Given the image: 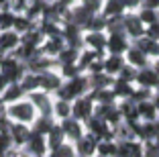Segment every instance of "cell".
<instances>
[{"instance_id":"4dcf8cb0","label":"cell","mask_w":159,"mask_h":157,"mask_svg":"<svg viewBox=\"0 0 159 157\" xmlns=\"http://www.w3.org/2000/svg\"><path fill=\"white\" fill-rule=\"evenodd\" d=\"M45 137H47V147H49V151H51V149H55L57 145H61L63 141H67V139H66V133H63V129H61V125H59V120H57L55 125L49 129V133H47Z\"/></svg>"},{"instance_id":"e575fe53","label":"cell","mask_w":159,"mask_h":157,"mask_svg":"<svg viewBox=\"0 0 159 157\" xmlns=\"http://www.w3.org/2000/svg\"><path fill=\"white\" fill-rule=\"evenodd\" d=\"M53 116L57 120L66 118V116H71V102L63 100V98H53Z\"/></svg>"},{"instance_id":"f907efd6","label":"cell","mask_w":159,"mask_h":157,"mask_svg":"<svg viewBox=\"0 0 159 157\" xmlns=\"http://www.w3.org/2000/svg\"><path fill=\"white\" fill-rule=\"evenodd\" d=\"M145 35H149V37H153V39H159V21L147 25L145 27Z\"/></svg>"},{"instance_id":"f5cc1de1","label":"cell","mask_w":159,"mask_h":157,"mask_svg":"<svg viewBox=\"0 0 159 157\" xmlns=\"http://www.w3.org/2000/svg\"><path fill=\"white\" fill-rule=\"evenodd\" d=\"M141 6H147V8L159 10V0H141Z\"/></svg>"},{"instance_id":"681fc988","label":"cell","mask_w":159,"mask_h":157,"mask_svg":"<svg viewBox=\"0 0 159 157\" xmlns=\"http://www.w3.org/2000/svg\"><path fill=\"white\" fill-rule=\"evenodd\" d=\"M29 6V0H10V8L14 12H25Z\"/></svg>"},{"instance_id":"ffe728a7","label":"cell","mask_w":159,"mask_h":157,"mask_svg":"<svg viewBox=\"0 0 159 157\" xmlns=\"http://www.w3.org/2000/svg\"><path fill=\"white\" fill-rule=\"evenodd\" d=\"M74 145H75V153H78V155L96 157V145H98V139L94 137V135H90L88 131H86V135L82 139H78Z\"/></svg>"},{"instance_id":"be15d7a7","label":"cell","mask_w":159,"mask_h":157,"mask_svg":"<svg viewBox=\"0 0 159 157\" xmlns=\"http://www.w3.org/2000/svg\"><path fill=\"white\" fill-rule=\"evenodd\" d=\"M14 153H16V151H14ZM14 153H10V155H6V157H14Z\"/></svg>"},{"instance_id":"484cf974","label":"cell","mask_w":159,"mask_h":157,"mask_svg":"<svg viewBox=\"0 0 159 157\" xmlns=\"http://www.w3.org/2000/svg\"><path fill=\"white\" fill-rule=\"evenodd\" d=\"M19 43H20V35L14 31V29H8V31L0 33V51L8 53V51H12Z\"/></svg>"},{"instance_id":"ac0fdd59","label":"cell","mask_w":159,"mask_h":157,"mask_svg":"<svg viewBox=\"0 0 159 157\" xmlns=\"http://www.w3.org/2000/svg\"><path fill=\"white\" fill-rule=\"evenodd\" d=\"M106 31H84V45L94 51L106 53Z\"/></svg>"},{"instance_id":"6da1fadb","label":"cell","mask_w":159,"mask_h":157,"mask_svg":"<svg viewBox=\"0 0 159 157\" xmlns=\"http://www.w3.org/2000/svg\"><path fill=\"white\" fill-rule=\"evenodd\" d=\"M90 92V78L88 74H78L74 78L63 80L59 90L55 92V98H63V100H75L78 96H84Z\"/></svg>"},{"instance_id":"836d02e7","label":"cell","mask_w":159,"mask_h":157,"mask_svg":"<svg viewBox=\"0 0 159 157\" xmlns=\"http://www.w3.org/2000/svg\"><path fill=\"white\" fill-rule=\"evenodd\" d=\"M100 12L104 14V16H118V14H125L126 8L125 4H122L120 0H104V4H102V10Z\"/></svg>"},{"instance_id":"cb8c5ba5","label":"cell","mask_w":159,"mask_h":157,"mask_svg":"<svg viewBox=\"0 0 159 157\" xmlns=\"http://www.w3.org/2000/svg\"><path fill=\"white\" fill-rule=\"evenodd\" d=\"M125 63H126V59L122 53H106L104 55V72L110 76H116Z\"/></svg>"},{"instance_id":"5b68a950","label":"cell","mask_w":159,"mask_h":157,"mask_svg":"<svg viewBox=\"0 0 159 157\" xmlns=\"http://www.w3.org/2000/svg\"><path fill=\"white\" fill-rule=\"evenodd\" d=\"M94 106H96V102L90 96V92L84 94V96H78L75 100H71V116L80 118L82 122H86L94 114Z\"/></svg>"},{"instance_id":"f546056e","label":"cell","mask_w":159,"mask_h":157,"mask_svg":"<svg viewBox=\"0 0 159 157\" xmlns=\"http://www.w3.org/2000/svg\"><path fill=\"white\" fill-rule=\"evenodd\" d=\"M90 78V90H100V88H108L112 86L114 76L106 74V72H96V74H88Z\"/></svg>"},{"instance_id":"d590c367","label":"cell","mask_w":159,"mask_h":157,"mask_svg":"<svg viewBox=\"0 0 159 157\" xmlns=\"http://www.w3.org/2000/svg\"><path fill=\"white\" fill-rule=\"evenodd\" d=\"M33 27H35V21H33V19H29L25 12H16V14H14V25H12V29L19 33V35H23V33L31 31Z\"/></svg>"},{"instance_id":"e0dca14e","label":"cell","mask_w":159,"mask_h":157,"mask_svg":"<svg viewBox=\"0 0 159 157\" xmlns=\"http://www.w3.org/2000/svg\"><path fill=\"white\" fill-rule=\"evenodd\" d=\"M31 133H33L31 125L12 120V127H10V137H12V143H14V147H16V149H23V145L29 141Z\"/></svg>"},{"instance_id":"f35d334b","label":"cell","mask_w":159,"mask_h":157,"mask_svg":"<svg viewBox=\"0 0 159 157\" xmlns=\"http://www.w3.org/2000/svg\"><path fill=\"white\" fill-rule=\"evenodd\" d=\"M20 84H23V88L29 92H35V90H41V86H39V74H35V72H25V76L20 78Z\"/></svg>"},{"instance_id":"74e56055","label":"cell","mask_w":159,"mask_h":157,"mask_svg":"<svg viewBox=\"0 0 159 157\" xmlns=\"http://www.w3.org/2000/svg\"><path fill=\"white\" fill-rule=\"evenodd\" d=\"M75 155H78L75 153V145L71 141H63L61 145H57L55 149H51L47 153V157H75Z\"/></svg>"},{"instance_id":"7dc6e473","label":"cell","mask_w":159,"mask_h":157,"mask_svg":"<svg viewBox=\"0 0 159 157\" xmlns=\"http://www.w3.org/2000/svg\"><path fill=\"white\" fill-rule=\"evenodd\" d=\"M57 69H59V74L63 76V80L74 78V76H78V74H84V72H80L78 63H63V65H59Z\"/></svg>"},{"instance_id":"6125c7cd","label":"cell","mask_w":159,"mask_h":157,"mask_svg":"<svg viewBox=\"0 0 159 157\" xmlns=\"http://www.w3.org/2000/svg\"><path fill=\"white\" fill-rule=\"evenodd\" d=\"M155 145H157V147H159V135H157V139H155Z\"/></svg>"},{"instance_id":"f1b7e54d","label":"cell","mask_w":159,"mask_h":157,"mask_svg":"<svg viewBox=\"0 0 159 157\" xmlns=\"http://www.w3.org/2000/svg\"><path fill=\"white\" fill-rule=\"evenodd\" d=\"M55 122H57V118L53 114H37V118H35L33 125H31V129H33L35 133L47 135V133H49V129H51Z\"/></svg>"},{"instance_id":"d4e9b609","label":"cell","mask_w":159,"mask_h":157,"mask_svg":"<svg viewBox=\"0 0 159 157\" xmlns=\"http://www.w3.org/2000/svg\"><path fill=\"white\" fill-rule=\"evenodd\" d=\"M63 47H66V41H63V37H61V35H57V37H45V41L41 43V47H39V49H41L43 53H47V55L57 57V53H59Z\"/></svg>"},{"instance_id":"94428289","label":"cell","mask_w":159,"mask_h":157,"mask_svg":"<svg viewBox=\"0 0 159 157\" xmlns=\"http://www.w3.org/2000/svg\"><path fill=\"white\" fill-rule=\"evenodd\" d=\"M153 67H155V69H157V72H159V57H157V59H155V63H153Z\"/></svg>"},{"instance_id":"9a60e30c","label":"cell","mask_w":159,"mask_h":157,"mask_svg":"<svg viewBox=\"0 0 159 157\" xmlns=\"http://www.w3.org/2000/svg\"><path fill=\"white\" fill-rule=\"evenodd\" d=\"M106 53H122L131 45V37L126 33H106Z\"/></svg>"},{"instance_id":"8d00e7d4","label":"cell","mask_w":159,"mask_h":157,"mask_svg":"<svg viewBox=\"0 0 159 157\" xmlns=\"http://www.w3.org/2000/svg\"><path fill=\"white\" fill-rule=\"evenodd\" d=\"M80 51H82V49H75V47L66 45L59 53H57V63H59V65H63V63H78Z\"/></svg>"},{"instance_id":"7bdbcfd3","label":"cell","mask_w":159,"mask_h":157,"mask_svg":"<svg viewBox=\"0 0 159 157\" xmlns=\"http://www.w3.org/2000/svg\"><path fill=\"white\" fill-rule=\"evenodd\" d=\"M14 10L12 8H6V10H0V31H8L12 29L14 25Z\"/></svg>"},{"instance_id":"9c48e42d","label":"cell","mask_w":159,"mask_h":157,"mask_svg":"<svg viewBox=\"0 0 159 157\" xmlns=\"http://www.w3.org/2000/svg\"><path fill=\"white\" fill-rule=\"evenodd\" d=\"M59 125H61V129H63V133H66V139L71 141V143H75L78 139H82L86 135V125L80 118L66 116V118L59 120Z\"/></svg>"},{"instance_id":"4316f807","label":"cell","mask_w":159,"mask_h":157,"mask_svg":"<svg viewBox=\"0 0 159 157\" xmlns=\"http://www.w3.org/2000/svg\"><path fill=\"white\" fill-rule=\"evenodd\" d=\"M90 96L94 98L96 104H116L118 98L114 94L112 86H108V88H100V90H90Z\"/></svg>"},{"instance_id":"91938a15","label":"cell","mask_w":159,"mask_h":157,"mask_svg":"<svg viewBox=\"0 0 159 157\" xmlns=\"http://www.w3.org/2000/svg\"><path fill=\"white\" fill-rule=\"evenodd\" d=\"M153 102H155V106H157V112H159V92L153 94Z\"/></svg>"},{"instance_id":"b9f144b4","label":"cell","mask_w":159,"mask_h":157,"mask_svg":"<svg viewBox=\"0 0 159 157\" xmlns=\"http://www.w3.org/2000/svg\"><path fill=\"white\" fill-rule=\"evenodd\" d=\"M16 151V147H14L12 143V137H10L8 133H0V155H10V153Z\"/></svg>"},{"instance_id":"d6986e66","label":"cell","mask_w":159,"mask_h":157,"mask_svg":"<svg viewBox=\"0 0 159 157\" xmlns=\"http://www.w3.org/2000/svg\"><path fill=\"white\" fill-rule=\"evenodd\" d=\"M125 59H126V63H131L133 67H145V65H149V59L151 57L147 55L143 49H139V47L135 45V43H131L129 45V49L125 51Z\"/></svg>"},{"instance_id":"3957f363","label":"cell","mask_w":159,"mask_h":157,"mask_svg":"<svg viewBox=\"0 0 159 157\" xmlns=\"http://www.w3.org/2000/svg\"><path fill=\"white\" fill-rule=\"evenodd\" d=\"M0 72L4 74V78L8 82H20V78L27 72V65H25V61H20L16 55H12L8 51L0 57Z\"/></svg>"},{"instance_id":"d6a6232c","label":"cell","mask_w":159,"mask_h":157,"mask_svg":"<svg viewBox=\"0 0 159 157\" xmlns=\"http://www.w3.org/2000/svg\"><path fill=\"white\" fill-rule=\"evenodd\" d=\"M135 86H137L135 82H126V80H118V78H114V82H112V90H114V94H116L118 100L131 98Z\"/></svg>"},{"instance_id":"bcb514c9","label":"cell","mask_w":159,"mask_h":157,"mask_svg":"<svg viewBox=\"0 0 159 157\" xmlns=\"http://www.w3.org/2000/svg\"><path fill=\"white\" fill-rule=\"evenodd\" d=\"M114 78L126 80V82H135V78H137V67H133L131 63H125V65L120 67V72H118Z\"/></svg>"},{"instance_id":"52a82bcc","label":"cell","mask_w":159,"mask_h":157,"mask_svg":"<svg viewBox=\"0 0 159 157\" xmlns=\"http://www.w3.org/2000/svg\"><path fill=\"white\" fill-rule=\"evenodd\" d=\"M25 65H27L29 72H35V74H41V72H45V69H51V67H59V63H57V57L47 55V53H43L41 49L29 57V59L25 61Z\"/></svg>"},{"instance_id":"44dd1931","label":"cell","mask_w":159,"mask_h":157,"mask_svg":"<svg viewBox=\"0 0 159 157\" xmlns=\"http://www.w3.org/2000/svg\"><path fill=\"white\" fill-rule=\"evenodd\" d=\"M131 43H135L139 49H143L149 57H155V59L159 57V39H153V37H149V35H145V33H143L141 37L133 39Z\"/></svg>"},{"instance_id":"ee69618b","label":"cell","mask_w":159,"mask_h":157,"mask_svg":"<svg viewBox=\"0 0 159 157\" xmlns=\"http://www.w3.org/2000/svg\"><path fill=\"white\" fill-rule=\"evenodd\" d=\"M141 16V21L145 23V27L147 25H151V23H155V21H159V10H155V8H147V6H141V10L137 12Z\"/></svg>"},{"instance_id":"7402d4cb","label":"cell","mask_w":159,"mask_h":157,"mask_svg":"<svg viewBox=\"0 0 159 157\" xmlns=\"http://www.w3.org/2000/svg\"><path fill=\"white\" fill-rule=\"evenodd\" d=\"M118 108H120V114L125 122H135V120H141L139 116V108H137V102L131 100V98H125V100H118Z\"/></svg>"},{"instance_id":"03108f58","label":"cell","mask_w":159,"mask_h":157,"mask_svg":"<svg viewBox=\"0 0 159 157\" xmlns=\"http://www.w3.org/2000/svg\"><path fill=\"white\" fill-rule=\"evenodd\" d=\"M96 157H100V155H96Z\"/></svg>"},{"instance_id":"c3c4849f","label":"cell","mask_w":159,"mask_h":157,"mask_svg":"<svg viewBox=\"0 0 159 157\" xmlns=\"http://www.w3.org/2000/svg\"><path fill=\"white\" fill-rule=\"evenodd\" d=\"M80 4H84L88 10H92V12H100L102 10V4L104 0H78Z\"/></svg>"},{"instance_id":"ba28073f","label":"cell","mask_w":159,"mask_h":157,"mask_svg":"<svg viewBox=\"0 0 159 157\" xmlns=\"http://www.w3.org/2000/svg\"><path fill=\"white\" fill-rule=\"evenodd\" d=\"M61 84H63V76L59 74L57 67L45 69V72L39 74V86H41V90H45V92H49V94H55Z\"/></svg>"},{"instance_id":"6f0895ef","label":"cell","mask_w":159,"mask_h":157,"mask_svg":"<svg viewBox=\"0 0 159 157\" xmlns=\"http://www.w3.org/2000/svg\"><path fill=\"white\" fill-rule=\"evenodd\" d=\"M10 8V0H0V10Z\"/></svg>"},{"instance_id":"9f6ffc18","label":"cell","mask_w":159,"mask_h":157,"mask_svg":"<svg viewBox=\"0 0 159 157\" xmlns=\"http://www.w3.org/2000/svg\"><path fill=\"white\" fill-rule=\"evenodd\" d=\"M57 2H59V4H63L66 8H70V6H71V4H75L78 0H57Z\"/></svg>"},{"instance_id":"816d5d0a","label":"cell","mask_w":159,"mask_h":157,"mask_svg":"<svg viewBox=\"0 0 159 157\" xmlns=\"http://www.w3.org/2000/svg\"><path fill=\"white\" fill-rule=\"evenodd\" d=\"M125 4L126 10H135V8H141V0H120Z\"/></svg>"},{"instance_id":"603a6c76","label":"cell","mask_w":159,"mask_h":157,"mask_svg":"<svg viewBox=\"0 0 159 157\" xmlns=\"http://www.w3.org/2000/svg\"><path fill=\"white\" fill-rule=\"evenodd\" d=\"M0 96H2V100H4L6 104H10V102H16V100L27 98V90L23 88V84H20V82H10Z\"/></svg>"},{"instance_id":"003e7915","label":"cell","mask_w":159,"mask_h":157,"mask_svg":"<svg viewBox=\"0 0 159 157\" xmlns=\"http://www.w3.org/2000/svg\"><path fill=\"white\" fill-rule=\"evenodd\" d=\"M0 33H2V31H0Z\"/></svg>"},{"instance_id":"11a10c76","label":"cell","mask_w":159,"mask_h":157,"mask_svg":"<svg viewBox=\"0 0 159 157\" xmlns=\"http://www.w3.org/2000/svg\"><path fill=\"white\" fill-rule=\"evenodd\" d=\"M14 157H33L31 153H27L25 149H16V153H14Z\"/></svg>"},{"instance_id":"4fadbf2b","label":"cell","mask_w":159,"mask_h":157,"mask_svg":"<svg viewBox=\"0 0 159 157\" xmlns=\"http://www.w3.org/2000/svg\"><path fill=\"white\" fill-rule=\"evenodd\" d=\"M118 143V153L116 157H143V151H145V143L141 139H122V141H116Z\"/></svg>"},{"instance_id":"8992f818","label":"cell","mask_w":159,"mask_h":157,"mask_svg":"<svg viewBox=\"0 0 159 157\" xmlns=\"http://www.w3.org/2000/svg\"><path fill=\"white\" fill-rule=\"evenodd\" d=\"M61 37H63L66 45H70V47H75V49L84 47V29L80 25L71 23V21H63L61 23Z\"/></svg>"},{"instance_id":"e7e4bbea","label":"cell","mask_w":159,"mask_h":157,"mask_svg":"<svg viewBox=\"0 0 159 157\" xmlns=\"http://www.w3.org/2000/svg\"><path fill=\"white\" fill-rule=\"evenodd\" d=\"M75 157H84V155H75Z\"/></svg>"},{"instance_id":"277c9868","label":"cell","mask_w":159,"mask_h":157,"mask_svg":"<svg viewBox=\"0 0 159 157\" xmlns=\"http://www.w3.org/2000/svg\"><path fill=\"white\" fill-rule=\"evenodd\" d=\"M84 125H86V131L90 135H94L98 141H102V139H114V127L96 114H92Z\"/></svg>"},{"instance_id":"8fae6325","label":"cell","mask_w":159,"mask_h":157,"mask_svg":"<svg viewBox=\"0 0 159 157\" xmlns=\"http://www.w3.org/2000/svg\"><path fill=\"white\" fill-rule=\"evenodd\" d=\"M23 149L27 153H31L33 157H47V153H49V147H47V137L33 131L31 137H29V141L23 145Z\"/></svg>"},{"instance_id":"83f0119b","label":"cell","mask_w":159,"mask_h":157,"mask_svg":"<svg viewBox=\"0 0 159 157\" xmlns=\"http://www.w3.org/2000/svg\"><path fill=\"white\" fill-rule=\"evenodd\" d=\"M137 108H139L141 120H155V118H159V112H157V106H155L153 98L137 102Z\"/></svg>"},{"instance_id":"2e32d148","label":"cell","mask_w":159,"mask_h":157,"mask_svg":"<svg viewBox=\"0 0 159 157\" xmlns=\"http://www.w3.org/2000/svg\"><path fill=\"white\" fill-rule=\"evenodd\" d=\"M137 86H145V88L155 90L159 84V72L153 67V65H145V67L137 69V78H135Z\"/></svg>"},{"instance_id":"1f68e13d","label":"cell","mask_w":159,"mask_h":157,"mask_svg":"<svg viewBox=\"0 0 159 157\" xmlns=\"http://www.w3.org/2000/svg\"><path fill=\"white\" fill-rule=\"evenodd\" d=\"M116 153H118L116 139H102L96 145V155L100 157H116Z\"/></svg>"},{"instance_id":"5bb4252c","label":"cell","mask_w":159,"mask_h":157,"mask_svg":"<svg viewBox=\"0 0 159 157\" xmlns=\"http://www.w3.org/2000/svg\"><path fill=\"white\" fill-rule=\"evenodd\" d=\"M94 114L104 118L112 127H118L122 122V114H120V108H118V102L116 104H96L94 106Z\"/></svg>"},{"instance_id":"7a4b0ae2","label":"cell","mask_w":159,"mask_h":157,"mask_svg":"<svg viewBox=\"0 0 159 157\" xmlns=\"http://www.w3.org/2000/svg\"><path fill=\"white\" fill-rule=\"evenodd\" d=\"M6 114L10 116L12 120L16 122H27V125H33V120L37 118V108L35 104L29 98H23V100H16V102H10L6 104Z\"/></svg>"},{"instance_id":"f6af8a7d","label":"cell","mask_w":159,"mask_h":157,"mask_svg":"<svg viewBox=\"0 0 159 157\" xmlns=\"http://www.w3.org/2000/svg\"><path fill=\"white\" fill-rule=\"evenodd\" d=\"M149 98H153V90L145 88V86H135V90H133V94H131V100H135V102L149 100Z\"/></svg>"},{"instance_id":"ab89813d","label":"cell","mask_w":159,"mask_h":157,"mask_svg":"<svg viewBox=\"0 0 159 157\" xmlns=\"http://www.w3.org/2000/svg\"><path fill=\"white\" fill-rule=\"evenodd\" d=\"M84 31H106V16L102 12L94 14L92 19L84 25Z\"/></svg>"},{"instance_id":"30bf717a","label":"cell","mask_w":159,"mask_h":157,"mask_svg":"<svg viewBox=\"0 0 159 157\" xmlns=\"http://www.w3.org/2000/svg\"><path fill=\"white\" fill-rule=\"evenodd\" d=\"M27 98L35 104L39 114H53V94L45 90H35V92H29Z\"/></svg>"},{"instance_id":"60d3db41","label":"cell","mask_w":159,"mask_h":157,"mask_svg":"<svg viewBox=\"0 0 159 157\" xmlns=\"http://www.w3.org/2000/svg\"><path fill=\"white\" fill-rule=\"evenodd\" d=\"M106 33H125L122 14H118V16H108L106 19Z\"/></svg>"},{"instance_id":"db71d44e","label":"cell","mask_w":159,"mask_h":157,"mask_svg":"<svg viewBox=\"0 0 159 157\" xmlns=\"http://www.w3.org/2000/svg\"><path fill=\"white\" fill-rule=\"evenodd\" d=\"M8 80H6L4 78V74H2V72H0V94H2V92H4V88H6V86H8Z\"/></svg>"},{"instance_id":"7c38bea8","label":"cell","mask_w":159,"mask_h":157,"mask_svg":"<svg viewBox=\"0 0 159 157\" xmlns=\"http://www.w3.org/2000/svg\"><path fill=\"white\" fill-rule=\"evenodd\" d=\"M122 21H125V33L133 39L141 37L143 33H145V23L141 21V16L135 12V10H126L125 14H122Z\"/></svg>"},{"instance_id":"680465c9","label":"cell","mask_w":159,"mask_h":157,"mask_svg":"<svg viewBox=\"0 0 159 157\" xmlns=\"http://www.w3.org/2000/svg\"><path fill=\"white\" fill-rule=\"evenodd\" d=\"M2 112H6V102L2 100V96H0V114H2Z\"/></svg>"}]
</instances>
